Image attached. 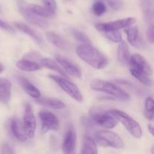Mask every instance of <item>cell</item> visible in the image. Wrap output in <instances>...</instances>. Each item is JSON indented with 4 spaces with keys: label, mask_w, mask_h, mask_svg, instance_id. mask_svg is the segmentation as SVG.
I'll return each mask as SVG.
<instances>
[{
    "label": "cell",
    "mask_w": 154,
    "mask_h": 154,
    "mask_svg": "<svg viewBox=\"0 0 154 154\" xmlns=\"http://www.w3.org/2000/svg\"><path fill=\"white\" fill-rule=\"evenodd\" d=\"M76 54L81 60L96 69H104L108 65L107 57L91 45H79L76 48Z\"/></svg>",
    "instance_id": "1"
},
{
    "label": "cell",
    "mask_w": 154,
    "mask_h": 154,
    "mask_svg": "<svg viewBox=\"0 0 154 154\" xmlns=\"http://www.w3.org/2000/svg\"><path fill=\"white\" fill-rule=\"evenodd\" d=\"M90 87L95 91L107 93L122 101L129 100L130 98L129 95L125 90L110 81L101 79H94L90 83Z\"/></svg>",
    "instance_id": "2"
},
{
    "label": "cell",
    "mask_w": 154,
    "mask_h": 154,
    "mask_svg": "<svg viewBox=\"0 0 154 154\" xmlns=\"http://www.w3.org/2000/svg\"><path fill=\"white\" fill-rule=\"evenodd\" d=\"M109 112L118 120L124 126V127L127 129L128 132L136 138H141L142 136V129L140 126L139 123L134 120L131 116L126 114V112L120 110L113 109L109 111Z\"/></svg>",
    "instance_id": "3"
},
{
    "label": "cell",
    "mask_w": 154,
    "mask_h": 154,
    "mask_svg": "<svg viewBox=\"0 0 154 154\" xmlns=\"http://www.w3.org/2000/svg\"><path fill=\"white\" fill-rule=\"evenodd\" d=\"M90 115L94 123L105 129H114L118 124V120L109 111H105L97 107H93L90 110Z\"/></svg>",
    "instance_id": "4"
},
{
    "label": "cell",
    "mask_w": 154,
    "mask_h": 154,
    "mask_svg": "<svg viewBox=\"0 0 154 154\" xmlns=\"http://www.w3.org/2000/svg\"><path fill=\"white\" fill-rule=\"evenodd\" d=\"M95 138L102 147H111L116 149H122L124 147L121 138L111 131H97L95 132Z\"/></svg>",
    "instance_id": "5"
},
{
    "label": "cell",
    "mask_w": 154,
    "mask_h": 154,
    "mask_svg": "<svg viewBox=\"0 0 154 154\" xmlns=\"http://www.w3.org/2000/svg\"><path fill=\"white\" fill-rule=\"evenodd\" d=\"M49 78L54 80L61 87L62 90L66 92L72 99L76 100L77 102H82L83 99H84L83 95L76 84L69 81L66 78H62V77L57 76V75H49Z\"/></svg>",
    "instance_id": "6"
},
{
    "label": "cell",
    "mask_w": 154,
    "mask_h": 154,
    "mask_svg": "<svg viewBox=\"0 0 154 154\" xmlns=\"http://www.w3.org/2000/svg\"><path fill=\"white\" fill-rule=\"evenodd\" d=\"M38 117L42 122V133L46 134L50 130L57 131L60 128V123L57 117L53 113L48 111H41Z\"/></svg>",
    "instance_id": "7"
},
{
    "label": "cell",
    "mask_w": 154,
    "mask_h": 154,
    "mask_svg": "<svg viewBox=\"0 0 154 154\" xmlns=\"http://www.w3.org/2000/svg\"><path fill=\"white\" fill-rule=\"evenodd\" d=\"M135 18L128 17L125 19L117 20L111 22L103 23H98L96 25V28L98 31L105 32L108 31H113V30H120L121 29L126 28L129 26L132 25L135 22Z\"/></svg>",
    "instance_id": "8"
},
{
    "label": "cell",
    "mask_w": 154,
    "mask_h": 154,
    "mask_svg": "<svg viewBox=\"0 0 154 154\" xmlns=\"http://www.w3.org/2000/svg\"><path fill=\"white\" fill-rule=\"evenodd\" d=\"M18 7H19V11L21 14L30 23L33 24V25L36 26L40 27L42 29L46 28L48 26L46 21L42 19V17L36 16L35 14H32L31 11L28 10L26 5L25 2L23 0H20L18 2Z\"/></svg>",
    "instance_id": "9"
},
{
    "label": "cell",
    "mask_w": 154,
    "mask_h": 154,
    "mask_svg": "<svg viewBox=\"0 0 154 154\" xmlns=\"http://www.w3.org/2000/svg\"><path fill=\"white\" fill-rule=\"evenodd\" d=\"M23 124L26 132L29 138H33L36 129V120L32 111V108L29 104H26L25 106Z\"/></svg>",
    "instance_id": "10"
},
{
    "label": "cell",
    "mask_w": 154,
    "mask_h": 154,
    "mask_svg": "<svg viewBox=\"0 0 154 154\" xmlns=\"http://www.w3.org/2000/svg\"><path fill=\"white\" fill-rule=\"evenodd\" d=\"M129 63L132 66V69L140 71L149 76L153 75V69L150 63L140 54H135L132 56H130Z\"/></svg>",
    "instance_id": "11"
},
{
    "label": "cell",
    "mask_w": 154,
    "mask_h": 154,
    "mask_svg": "<svg viewBox=\"0 0 154 154\" xmlns=\"http://www.w3.org/2000/svg\"><path fill=\"white\" fill-rule=\"evenodd\" d=\"M55 57L57 63L60 64V67L64 70L66 73L69 74V75L75 77V78H81V72L78 66H77L70 60H69L63 56L60 55V54H56Z\"/></svg>",
    "instance_id": "12"
},
{
    "label": "cell",
    "mask_w": 154,
    "mask_h": 154,
    "mask_svg": "<svg viewBox=\"0 0 154 154\" xmlns=\"http://www.w3.org/2000/svg\"><path fill=\"white\" fill-rule=\"evenodd\" d=\"M76 145V133L72 126H69L65 135L64 141L62 145V150L64 153H75Z\"/></svg>",
    "instance_id": "13"
},
{
    "label": "cell",
    "mask_w": 154,
    "mask_h": 154,
    "mask_svg": "<svg viewBox=\"0 0 154 154\" xmlns=\"http://www.w3.org/2000/svg\"><path fill=\"white\" fill-rule=\"evenodd\" d=\"M10 128L12 134L16 139L20 142H25L27 141L28 135L26 132L25 128L20 119L13 117L10 122Z\"/></svg>",
    "instance_id": "14"
},
{
    "label": "cell",
    "mask_w": 154,
    "mask_h": 154,
    "mask_svg": "<svg viewBox=\"0 0 154 154\" xmlns=\"http://www.w3.org/2000/svg\"><path fill=\"white\" fill-rule=\"evenodd\" d=\"M17 80L18 83L21 86V87L24 90V91L27 94L29 95L31 97L34 98V99H38V98L40 97L41 93L38 90V89L35 87L32 84H31L30 81L28 79H26L25 77L21 76V75H17Z\"/></svg>",
    "instance_id": "15"
},
{
    "label": "cell",
    "mask_w": 154,
    "mask_h": 154,
    "mask_svg": "<svg viewBox=\"0 0 154 154\" xmlns=\"http://www.w3.org/2000/svg\"><path fill=\"white\" fill-rule=\"evenodd\" d=\"M46 38L48 42L58 48L62 51H67L69 49V44L65 38H63L60 35L52 31H49L46 33Z\"/></svg>",
    "instance_id": "16"
},
{
    "label": "cell",
    "mask_w": 154,
    "mask_h": 154,
    "mask_svg": "<svg viewBox=\"0 0 154 154\" xmlns=\"http://www.w3.org/2000/svg\"><path fill=\"white\" fill-rule=\"evenodd\" d=\"M11 97V84L8 80L0 78V102L8 105Z\"/></svg>",
    "instance_id": "17"
},
{
    "label": "cell",
    "mask_w": 154,
    "mask_h": 154,
    "mask_svg": "<svg viewBox=\"0 0 154 154\" xmlns=\"http://www.w3.org/2000/svg\"><path fill=\"white\" fill-rule=\"evenodd\" d=\"M36 102L42 106L48 107L55 110L63 109L66 105L61 100L55 98H38L36 99Z\"/></svg>",
    "instance_id": "18"
},
{
    "label": "cell",
    "mask_w": 154,
    "mask_h": 154,
    "mask_svg": "<svg viewBox=\"0 0 154 154\" xmlns=\"http://www.w3.org/2000/svg\"><path fill=\"white\" fill-rule=\"evenodd\" d=\"M14 27H16L18 30H20L22 32L25 33V34L28 35L29 36L32 38L34 39L38 44H39L40 45H43V39L38 34L37 32L34 31L33 29H32L30 27H29L28 26L26 25L25 23H23L20 22H14Z\"/></svg>",
    "instance_id": "19"
},
{
    "label": "cell",
    "mask_w": 154,
    "mask_h": 154,
    "mask_svg": "<svg viewBox=\"0 0 154 154\" xmlns=\"http://www.w3.org/2000/svg\"><path fill=\"white\" fill-rule=\"evenodd\" d=\"M126 36L130 45L134 47H138L141 44V35L138 27L132 26V25L126 28Z\"/></svg>",
    "instance_id": "20"
},
{
    "label": "cell",
    "mask_w": 154,
    "mask_h": 154,
    "mask_svg": "<svg viewBox=\"0 0 154 154\" xmlns=\"http://www.w3.org/2000/svg\"><path fill=\"white\" fill-rule=\"evenodd\" d=\"M81 154H97V145L90 135H85L83 140V146L81 151Z\"/></svg>",
    "instance_id": "21"
},
{
    "label": "cell",
    "mask_w": 154,
    "mask_h": 154,
    "mask_svg": "<svg viewBox=\"0 0 154 154\" xmlns=\"http://www.w3.org/2000/svg\"><path fill=\"white\" fill-rule=\"evenodd\" d=\"M144 20L147 23H153V0H140Z\"/></svg>",
    "instance_id": "22"
},
{
    "label": "cell",
    "mask_w": 154,
    "mask_h": 154,
    "mask_svg": "<svg viewBox=\"0 0 154 154\" xmlns=\"http://www.w3.org/2000/svg\"><path fill=\"white\" fill-rule=\"evenodd\" d=\"M16 65L18 69H20L22 71H24V72H35V71L40 70L41 69V66L38 63L35 61L26 60V59L18 60L17 62Z\"/></svg>",
    "instance_id": "23"
},
{
    "label": "cell",
    "mask_w": 154,
    "mask_h": 154,
    "mask_svg": "<svg viewBox=\"0 0 154 154\" xmlns=\"http://www.w3.org/2000/svg\"><path fill=\"white\" fill-rule=\"evenodd\" d=\"M129 58H130V51L128 45L126 42H120L118 50H117V59L120 63L123 64L129 63Z\"/></svg>",
    "instance_id": "24"
},
{
    "label": "cell",
    "mask_w": 154,
    "mask_h": 154,
    "mask_svg": "<svg viewBox=\"0 0 154 154\" xmlns=\"http://www.w3.org/2000/svg\"><path fill=\"white\" fill-rule=\"evenodd\" d=\"M40 66L42 67L45 68V69H51V70H54L55 72H58L59 74L62 75V76H64V78H67V75H66V72H64L63 69L57 64V62H55L54 60H51L49 58H43L40 60Z\"/></svg>",
    "instance_id": "25"
},
{
    "label": "cell",
    "mask_w": 154,
    "mask_h": 154,
    "mask_svg": "<svg viewBox=\"0 0 154 154\" xmlns=\"http://www.w3.org/2000/svg\"><path fill=\"white\" fill-rule=\"evenodd\" d=\"M26 7L29 11L35 14L36 16L40 17L51 18L53 16V14L47 10L45 7H42L40 5H38L29 4L26 5Z\"/></svg>",
    "instance_id": "26"
},
{
    "label": "cell",
    "mask_w": 154,
    "mask_h": 154,
    "mask_svg": "<svg viewBox=\"0 0 154 154\" xmlns=\"http://www.w3.org/2000/svg\"><path fill=\"white\" fill-rule=\"evenodd\" d=\"M130 72L134 78H136L138 81L142 83L144 85L147 86V87H151L152 84H153V81L151 78L149 77V75H146V74L143 73V72H140V71L136 70L135 69H131Z\"/></svg>",
    "instance_id": "27"
},
{
    "label": "cell",
    "mask_w": 154,
    "mask_h": 154,
    "mask_svg": "<svg viewBox=\"0 0 154 154\" xmlns=\"http://www.w3.org/2000/svg\"><path fill=\"white\" fill-rule=\"evenodd\" d=\"M153 99L152 97H147L144 105V116L148 120H152L153 118Z\"/></svg>",
    "instance_id": "28"
},
{
    "label": "cell",
    "mask_w": 154,
    "mask_h": 154,
    "mask_svg": "<svg viewBox=\"0 0 154 154\" xmlns=\"http://www.w3.org/2000/svg\"><path fill=\"white\" fill-rule=\"evenodd\" d=\"M93 14L98 17H100L103 15L107 11V6L103 2L99 1L98 0L97 2L93 5V8H92Z\"/></svg>",
    "instance_id": "29"
},
{
    "label": "cell",
    "mask_w": 154,
    "mask_h": 154,
    "mask_svg": "<svg viewBox=\"0 0 154 154\" xmlns=\"http://www.w3.org/2000/svg\"><path fill=\"white\" fill-rule=\"evenodd\" d=\"M105 37L110 41L115 43H120L123 41L122 38V35L119 30H113V31L105 32Z\"/></svg>",
    "instance_id": "30"
},
{
    "label": "cell",
    "mask_w": 154,
    "mask_h": 154,
    "mask_svg": "<svg viewBox=\"0 0 154 154\" xmlns=\"http://www.w3.org/2000/svg\"><path fill=\"white\" fill-rule=\"evenodd\" d=\"M72 34L74 36V38H76L78 42H81L82 44H86V45H91V42H90V38L83 32L73 29L72 31Z\"/></svg>",
    "instance_id": "31"
},
{
    "label": "cell",
    "mask_w": 154,
    "mask_h": 154,
    "mask_svg": "<svg viewBox=\"0 0 154 154\" xmlns=\"http://www.w3.org/2000/svg\"><path fill=\"white\" fill-rule=\"evenodd\" d=\"M42 2L44 4V7L47 10L49 11L53 14L55 13L57 8V3L55 0H42Z\"/></svg>",
    "instance_id": "32"
},
{
    "label": "cell",
    "mask_w": 154,
    "mask_h": 154,
    "mask_svg": "<svg viewBox=\"0 0 154 154\" xmlns=\"http://www.w3.org/2000/svg\"><path fill=\"white\" fill-rule=\"evenodd\" d=\"M102 2H106L108 5L114 10H120L123 7V1L122 0H99Z\"/></svg>",
    "instance_id": "33"
},
{
    "label": "cell",
    "mask_w": 154,
    "mask_h": 154,
    "mask_svg": "<svg viewBox=\"0 0 154 154\" xmlns=\"http://www.w3.org/2000/svg\"><path fill=\"white\" fill-rule=\"evenodd\" d=\"M81 122H82L83 126H84L86 130L88 132H91L93 131V128H94V122L92 120H90L87 117H84L81 119Z\"/></svg>",
    "instance_id": "34"
},
{
    "label": "cell",
    "mask_w": 154,
    "mask_h": 154,
    "mask_svg": "<svg viewBox=\"0 0 154 154\" xmlns=\"http://www.w3.org/2000/svg\"><path fill=\"white\" fill-rule=\"evenodd\" d=\"M147 39L150 44H153L154 42V26L153 23H150L148 26L146 32Z\"/></svg>",
    "instance_id": "35"
},
{
    "label": "cell",
    "mask_w": 154,
    "mask_h": 154,
    "mask_svg": "<svg viewBox=\"0 0 154 154\" xmlns=\"http://www.w3.org/2000/svg\"><path fill=\"white\" fill-rule=\"evenodd\" d=\"M41 55L39 54L36 52H31V53H27L26 54H25L24 56V59H26V60H32V61L35 62L36 60H38L40 59Z\"/></svg>",
    "instance_id": "36"
},
{
    "label": "cell",
    "mask_w": 154,
    "mask_h": 154,
    "mask_svg": "<svg viewBox=\"0 0 154 154\" xmlns=\"http://www.w3.org/2000/svg\"><path fill=\"white\" fill-rule=\"evenodd\" d=\"M0 153L6 154H13L14 153L13 149L10 147L8 144H3L0 148Z\"/></svg>",
    "instance_id": "37"
},
{
    "label": "cell",
    "mask_w": 154,
    "mask_h": 154,
    "mask_svg": "<svg viewBox=\"0 0 154 154\" xmlns=\"http://www.w3.org/2000/svg\"><path fill=\"white\" fill-rule=\"evenodd\" d=\"M0 28L6 30V31L9 32L11 33L14 32V28H12L9 24H8L7 23H5V21H3L2 20L0 19Z\"/></svg>",
    "instance_id": "38"
},
{
    "label": "cell",
    "mask_w": 154,
    "mask_h": 154,
    "mask_svg": "<svg viewBox=\"0 0 154 154\" xmlns=\"http://www.w3.org/2000/svg\"><path fill=\"white\" fill-rule=\"evenodd\" d=\"M148 130L150 131V134H151L152 135H153V126L152 124H149L148 125Z\"/></svg>",
    "instance_id": "39"
},
{
    "label": "cell",
    "mask_w": 154,
    "mask_h": 154,
    "mask_svg": "<svg viewBox=\"0 0 154 154\" xmlns=\"http://www.w3.org/2000/svg\"><path fill=\"white\" fill-rule=\"evenodd\" d=\"M3 70H4V67L2 66V65L0 64V74L3 72Z\"/></svg>",
    "instance_id": "40"
},
{
    "label": "cell",
    "mask_w": 154,
    "mask_h": 154,
    "mask_svg": "<svg viewBox=\"0 0 154 154\" xmlns=\"http://www.w3.org/2000/svg\"><path fill=\"white\" fill-rule=\"evenodd\" d=\"M66 1H71V0H66Z\"/></svg>",
    "instance_id": "41"
},
{
    "label": "cell",
    "mask_w": 154,
    "mask_h": 154,
    "mask_svg": "<svg viewBox=\"0 0 154 154\" xmlns=\"http://www.w3.org/2000/svg\"><path fill=\"white\" fill-rule=\"evenodd\" d=\"M0 11H1V8H0Z\"/></svg>",
    "instance_id": "42"
}]
</instances>
